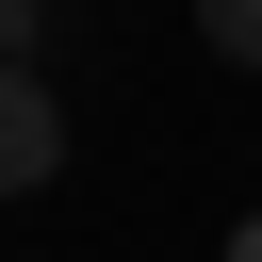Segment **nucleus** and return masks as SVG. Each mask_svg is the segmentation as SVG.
<instances>
[{
	"label": "nucleus",
	"instance_id": "f257e3e1",
	"mask_svg": "<svg viewBox=\"0 0 262 262\" xmlns=\"http://www.w3.org/2000/svg\"><path fill=\"white\" fill-rule=\"evenodd\" d=\"M66 180V98L33 66H0V196H49Z\"/></svg>",
	"mask_w": 262,
	"mask_h": 262
},
{
	"label": "nucleus",
	"instance_id": "f03ea898",
	"mask_svg": "<svg viewBox=\"0 0 262 262\" xmlns=\"http://www.w3.org/2000/svg\"><path fill=\"white\" fill-rule=\"evenodd\" d=\"M196 49L213 66H262V0H196Z\"/></svg>",
	"mask_w": 262,
	"mask_h": 262
},
{
	"label": "nucleus",
	"instance_id": "7ed1b4c3",
	"mask_svg": "<svg viewBox=\"0 0 262 262\" xmlns=\"http://www.w3.org/2000/svg\"><path fill=\"white\" fill-rule=\"evenodd\" d=\"M33 33H49V0H0V66H33Z\"/></svg>",
	"mask_w": 262,
	"mask_h": 262
},
{
	"label": "nucleus",
	"instance_id": "20e7f679",
	"mask_svg": "<svg viewBox=\"0 0 262 262\" xmlns=\"http://www.w3.org/2000/svg\"><path fill=\"white\" fill-rule=\"evenodd\" d=\"M229 262H262V213H246V229H229Z\"/></svg>",
	"mask_w": 262,
	"mask_h": 262
}]
</instances>
